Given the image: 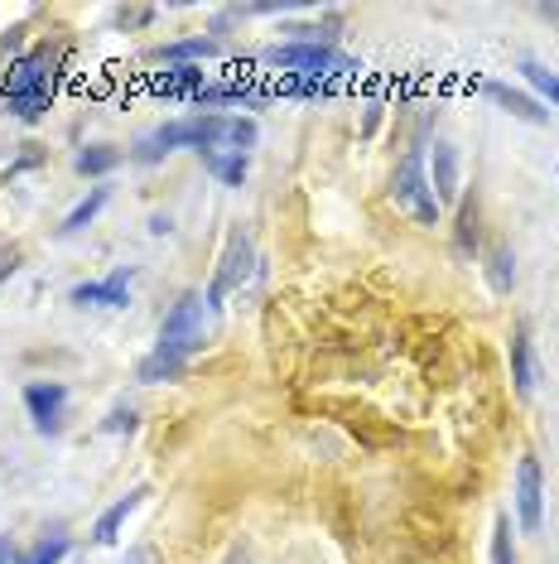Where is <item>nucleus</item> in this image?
<instances>
[{
    "label": "nucleus",
    "instance_id": "obj_1",
    "mask_svg": "<svg viewBox=\"0 0 559 564\" xmlns=\"http://www.w3.org/2000/svg\"><path fill=\"white\" fill-rule=\"evenodd\" d=\"M261 140V126L241 111H198V117H179L160 131L140 135L131 160L135 164H160L174 150H198V155H246Z\"/></svg>",
    "mask_w": 559,
    "mask_h": 564
},
{
    "label": "nucleus",
    "instance_id": "obj_2",
    "mask_svg": "<svg viewBox=\"0 0 559 564\" xmlns=\"http://www.w3.org/2000/svg\"><path fill=\"white\" fill-rule=\"evenodd\" d=\"M54 78H58V48L34 44L0 73V107L20 121H40L54 101Z\"/></svg>",
    "mask_w": 559,
    "mask_h": 564
},
{
    "label": "nucleus",
    "instance_id": "obj_3",
    "mask_svg": "<svg viewBox=\"0 0 559 564\" xmlns=\"http://www.w3.org/2000/svg\"><path fill=\"white\" fill-rule=\"evenodd\" d=\"M391 198H396V208L410 213L419 227H439V198H435V188H429L425 145H415L401 155L396 174H391Z\"/></svg>",
    "mask_w": 559,
    "mask_h": 564
},
{
    "label": "nucleus",
    "instance_id": "obj_4",
    "mask_svg": "<svg viewBox=\"0 0 559 564\" xmlns=\"http://www.w3.org/2000/svg\"><path fill=\"white\" fill-rule=\"evenodd\" d=\"M265 68H280V73H299V78L319 83V78H338V73H362L358 58L338 54L333 44H271L261 54Z\"/></svg>",
    "mask_w": 559,
    "mask_h": 564
},
{
    "label": "nucleus",
    "instance_id": "obj_5",
    "mask_svg": "<svg viewBox=\"0 0 559 564\" xmlns=\"http://www.w3.org/2000/svg\"><path fill=\"white\" fill-rule=\"evenodd\" d=\"M202 338H208V304H202L198 290H184L179 300H174V310L164 314L155 352H169V357H179V362H188V357L202 348Z\"/></svg>",
    "mask_w": 559,
    "mask_h": 564
},
{
    "label": "nucleus",
    "instance_id": "obj_6",
    "mask_svg": "<svg viewBox=\"0 0 559 564\" xmlns=\"http://www.w3.org/2000/svg\"><path fill=\"white\" fill-rule=\"evenodd\" d=\"M251 271H256V247H251V232L232 227V232H227V241H222V256H218V271H212V285H208V294H202L208 314H222L227 294H237L241 285H246Z\"/></svg>",
    "mask_w": 559,
    "mask_h": 564
},
{
    "label": "nucleus",
    "instance_id": "obj_7",
    "mask_svg": "<svg viewBox=\"0 0 559 564\" xmlns=\"http://www.w3.org/2000/svg\"><path fill=\"white\" fill-rule=\"evenodd\" d=\"M540 521H545V478H540V464L526 454L516 464V525L526 535H536Z\"/></svg>",
    "mask_w": 559,
    "mask_h": 564
},
{
    "label": "nucleus",
    "instance_id": "obj_8",
    "mask_svg": "<svg viewBox=\"0 0 559 564\" xmlns=\"http://www.w3.org/2000/svg\"><path fill=\"white\" fill-rule=\"evenodd\" d=\"M63 405H68V387H63V381H30V387H24V410H30L40 434L63 430Z\"/></svg>",
    "mask_w": 559,
    "mask_h": 564
},
{
    "label": "nucleus",
    "instance_id": "obj_9",
    "mask_svg": "<svg viewBox=\"0 0 559 564\" xmlns=\"http://www.w3.org/2000/svg\"><path fill=\"white\" fill-rule=\"evenodd\" d=\"M73 304H92V310H125L131 304V265H117L107 280H83V285H73L68 294Z\"/></svg>",
    "mask_w": 559,
    "mask_h": 564
},
{
    "label": "nucleus",
    "instance_id": "obj_10",
    "mask_svg": "<svg viewBox=\"0 0 559 564\" xmlns=\"http://www.w3.org/2000/svg\"><path fill=\"white\" fill-rule=\"evenodd\" d=\"M429 188H435L439 208L463 198V188H459V150H453L449 140H435V150H429Z\"/></svg>",
    "mask_w": 559,
    "mask_h": 564
},
{
    "label": "nucleus",
    "instance_id": "obj_11",
    "mask_svg": "<svg viewBox=\"0 0 559 564\" xmlns=\"http://www.w3.org/2000/svg\"><path fill=\"white\" fill-rule=\"evenodd\" d=\"M487 97L497 101L506 117H516V121H526V126H545V121H550V111H545L530 93H516L512 83H487Z\"/></svg>",
    "mask_w": 559,
    "mask_h": 564
},
{
    "label": "nucleus",
    "instance_id": "obj_12",
    "mask_svg": "<svg viewBox=\"0 0 559 564\" xmlns=\"http://www.w3.org/2000/svg\"><path fill=\"white\" fill-rule=\"evenodd\" d=\"M145 502V487H131L125 497H117L107 511L97 517V525H92V545H117V535H121V525L131 521V511Z\"/></svg>",
    "mask_w": 559,
    "mask_h": 564
},
{
    "label": "nucleus",
    "instance_id": "obj_13",
    "mask_svg": "<svg viewBox=\"0 0 559 564\" xmlns=\"http://www.w3.org/2000/svg\"><path fill=\"white\" fill-rule=\"evenodd\" d=\"M512 381H516V395H520V401H530V395H536L540 367H536V352H530V333H526V328L512 333Z\"/></svg>",
    "mask_w": 559,
    "mask_h": 564
},
{
    "label": "nucleus",
    "instance_id": "obj_14",
    "mask_svg": "<svg viewBox=\"0 0 559 564\" xmlns=\"http://www.w3.org/2000/svg\"><path fill=\"white\" fill-rule=\"evenodd\" d=\"M218 54V40H202V34H194V40H179V44H160L150 48V58L155 63H179V68H194V58H212Z\"/></svg>",
    "mask_w": 559,
    "mask_h": 564
},
{
    "label": "nucleus",
    "instance_id": "obj_15",
    "mask_svg": "<svg viewBox=\"0 0 559 564\" xmlns=\"http://www.w3.org/2000/svg\"><path fill=\"white\" fill-rule=\"evenodd\" d=\"M482 265H487L492 294H512V285H516V256H512V247H506V241H492L487 256H482Z\"/></svg>",
    "mask_w": 559,
    "mask_h": 564
},
{
    "label": "nucleus",
    "instance_id": "obj_16",
    "mask_svg": "<svg viewBox=\"0 0 559 564\" xmlns=\"http://www.w3.org/2000/svg\"><path fill=\"white\" fill-rule=\"evenodd\" d=\"M107 198H111V188L107 184H97V188H87V198L83 203H73V213L58 223V237H78L83 227H92V217L107 208Z\"/></svg>",
    "mask_w": 559,
    "mask_h": 564
},
{
    "label": "nucleus",
    "instance_id": "obj_17",
    "mask_svg": "<svg viewBox=\"0 0 559 564\" xmlns=\"http://www.w3.org/2000/svg\"><path fill=\"white\" fill-rule=\"evenodd\" d=\"M516 73L526 78V87L536 93V101L545 97L550 107H559V73L550 68V63H540V58H520V63H516Z\"/></svg>",
    "mask_w": 559,
    "mask_h": 564
},
{
    "label": "nucleus",
    "instance_id": "obj_18",
    "mask_svg": "<svg viewBox=\"0 0 559 564\" xmlns=\"http://www.w3.org/2000/svg\"><path fill=\"white\" fill-rule=\"evenodd\" d=\"M202 87H208V83H202V68H198V63H194V68H169V73H160V78H155V93H160V97H184V101H194Z\"/></svg>",
    "mask_w": 559,
    "mask_h": 564
},
{
    "label": "nucleus",
    "instance_id": "obj_19",
    "mask_svg": "<svg viewBox=\"0 0 559 564\" xmlns=\"http://www.w3.org/2000/svg\"><path fill=\"white\" fill-rule=\"evenodd\" d=\"M184 371H188V362H179V357H169V352H150V357H140L135 377L145 381V387H164V381H179Z\"/></svg>",
    "mask_w": 559,
    "mask_h": 564
},
{
    "label": "nucleus",
    "instance_id": "obj_20",
    "mask_svg": "<svg viewBox=\"0 0 559 564\" xmlns=\"http://www.w3.org/2000/svg\"><path fill=\"white\" fill-rule=\"evenodd\" d=\"M459 227H453V251L459 256H478L482 247V227H478V203L473 198H459Z\"/></svg>",
    "mask_w": 559,
    "mask_h": 564
},
{
    "label": "nucleus",
    "instance_id": "obj_21",
    "mask_svg": "<svg viewBox=\"0 0 559 564\" xmlns=\"http://www.w3.org/2000/svg\"><path fill=\"white\" fill-rule=\"evenodd\" d=\"M121 160H125V150H117V145H87L78 160V174H87V178H101V174H111V170H121Z\"/></svg>",
    "mask_w": 559,
    "mask_h": 564
},
{
    "label": "nucleus",
    "instance_id": "obj_22",
    "mask_svg": "<svg viewBox=\"0 0 559 564\" xmlns=\"http://www.w3.org/2000/svg\"><path fill=\"white\" fill-rule=\"evenodd\" d=\"M202 170L218 178V184H227V188H241V184H246L251 160L246 155H202Z\"/></svg>",
    "mask_w": 559,
    "mask_h": 564
},
{
    "label": "nucleus",
    "instance_id": "obj_23",
    "mask_svg": "<svg viewBox=\"0 0 559 564\" xmlns=\"http://www.w3.org/2000/svg\"><path fill=\"white\" fill-rule=\"evenodd\" d=\"M73 550V541L63 531H48V535H40L30 550L20 555V564H63V555Z\"/></svg>",
    "mask_w": 559,
    "mask_h": 564
},
{
    "label": "nucleus",
    "instance_id": "obj_24",
    "mask_svg": "<svg viewBox=\"0 0 559 564\" xmlns=\"http://www.w3.org/2000/svg\"><path fill=\"white\" fill-rule=\"evenodd\" d=\"M492 564H516V545H512V517H497V525H492Z\"/></svg>",
    "mask_w": 559,
    "mask_h": 564
},
{
    "label": "nucleus",
    "instance_id": "obj_25",
    "mask_svg": "<svg viewBox=\"0 0 559 564\" xmlns=\"http://www.w3.org/2000/svg\"><path fill=\"white\" fill-rule=\"evenodd\" d=\"M101 430H107V434H131V430H135V410H131V405L111 410V415L101 420Z\"/></svg>",
    "mask_w": 559,
    "mask_h": 564
},
{
    "label": "nucleus",
    "instance_id": "obj_26",
    "mask_svg": "<svg viewBox=\"0 0 559 564\" xmlns=\"http://www.w3.org/2000/svg\"><path fill=\"white\" fill-rule=\"evenodd\" d=\"M15 271H20V251H15V247H10V251H0V285H6V280L15 275Z\"/></svg>",
    "mask_w": 559,
    "mask_h": 564
},
{
    "label": "nucleus",
    "instance_id": "obj_27",
    "mask_svg": "<svg viewBox=\"0 0 559 564\" xmlns=\"http://www.w3.org/2000/svg\"><path fill=\"white\" fill-rule=\"evenodd\" d=\"M150 20H155V10H117V24H150Z\"/></svg>",
    "mask_w": 559,
    "mask_h": 564
},
{
    "label": "nucleus",
    "instance_id": "obj_28",
    "mask_svg": "<svg viewBox=\"0 0 559 564\" xmlns=\"http://www.w3.org/2000/svg\"><path fill=\"white\" fill-rule=\"evenodd\" d=\"M0 564H15V541L10 535H0Z\"/></svg>",
    "mask_w": 559,
    "mask_h": 564
},
{
    "label": "nucleus",
    "instance_id": "obj_29",
    "mask_svg": "<svg viewBox=\"0 0 559 564\" xmlns=\"http://www.w3.org/2000/svg\"><path fill=\"white\" fill-rule=\"evenodd\" d=\"M125 564H155V555H150V550H131V555H125Z\"/></svg>",
    "mask_w": 559,
    "mask_h": 564
},
{
    "label": "nucleus",
    "instance_id": "obj_30",
    "mask_svg": "<svg viewBox=\"0 0 559 564\" xmlns=\"http://www.w3.org/2000/svg\"><path fill=\"white\" fill-rule=\"evenodd\" d=\"M222 564H251V555H246V550H232V555H227Z\"/></svg>",
    "mask_w": 559,
    "mask_h": 564
}]
</instances>
